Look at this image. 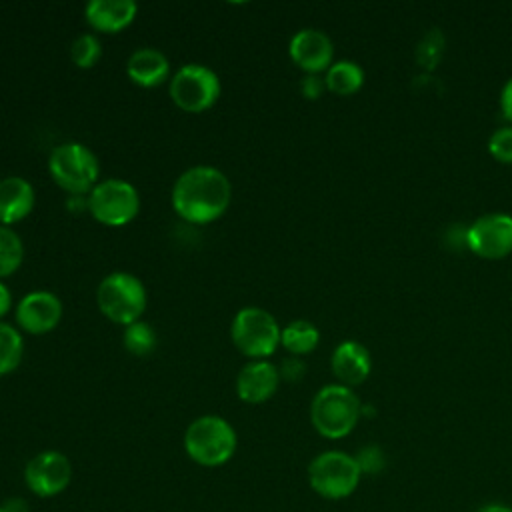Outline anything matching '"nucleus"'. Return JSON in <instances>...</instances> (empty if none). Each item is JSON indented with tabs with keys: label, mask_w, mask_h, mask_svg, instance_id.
<instances>
[{
	"label": "nucleus",
	"mask_w": 512,
	"mask_h": 512,
	"mask_svg": "<svg viewBox=\"0 0 512 512\" xmlns=\"http://www.w3.org/2000/svg\"><path fill=\"white\" fill-rule=\"evenodd\" d=\"M362 472L352 454L342 450H326L308 464L310 488L326 500H342L360 484Z\"/></svg>",
	"instance_id": "7"
},
{
	"label": "nucleus",
	"mask_w": 512,
	"mask_h": 512,
	"mask_svg": "<svg viewBox=\"0 0 512 512\" xmlns=\"http://www.w3.org/2000/svg\"><path fill=\"white\" fill-rule=\"evenodd\" d=\"M324 82L326 90H330L332 94L350 96L358 92L360 86L364 84V70L360 64L352 60H338L332 62V66L326 70Z\"/></svg>",
	"instance_id": "20"
},
{
	"label": "nucleus",
	"mask_w": 512,
	"mask_h": 512,
	"mask_svg": "<svg viewBox=\"0 0 512 512\" xmlns=\"http://www.w3.org/2000/svg\"><path fill=\"white\" fill-rule=\"evenodd\" d=\"M488 152L504 164L512 162V124L496 128L488 138Z\"/></svg>",
	"instance_id": "26"
},
{
	"label": "nucleus",
	"mask_w": 512,
	"mask_h": 512,
	"mask_svg": "<svg viewBox=\"0 0 512 512\" xmlns=\"http://www.w3.org/2000/svg\"><path fill=\"white\" fill-rule=\"evenodd\" d=\"M320 342V332L310 320H292L280 330V346L292 356L310 354Z\"/></svg>",
	"instance_id": "19"
},
{
	"label": "nucleus",
	"mask_w": 512,
	"mask_h": 512,
	"mask_svg": "<svg viewBox=\"0 0 512 512\" xmlns=\"http://www.w3.org/2000/svg\"><path fill=\"white\" fill-rule=\"evenodd\" d=\"M10 308H12V294H10L8 286L0 280V320L8 314Z\"/></svg>",
	"instance_id": "32"
},
{
	"label": "nucleus",
	"mask_w": 512,
	"mask_h": 512,
	"mask_svg": "<svg viewBox=\"0 0 512 512\" xmlns=\"http://www.w3.org/2000/svg\"><path fill=\"white\" fill-rule=\"evenodd\" d=\"M288 54L306 74H320L332 66L334 44L326 32L318 28H302L290 38Z\"/></svg>",
	"instance_id": "13"
},
{
	"label": "nucleus",
	"mask_w": 512,
	"mask_h": 512,
	"mask_svg": "<svg viewBox=\"0 0 512 512\" xmlns=\"http://www.w3.org/2000/svg\"><path fill=\"white\" fill-rule=\"evenodd\" d=\"M362 416V404L356 392L342 384L320 388L310 402V422L314 430L328 438L340 440L348 436Z\"/></svg>",
	"instance_id": "3"
},
{
	"label": "nucleus",
	"mask_w": 512,
	"mask_h": 512,
	"mask_svg": "<svg viewBox=\"0 0 512 512\" xmlns=\"http://www.w3.org/2000/svg\"><path fill=\"white\" fill-rule=\"evenodd\" d=\"M88 210L96 222L110 228H120L138 216L140 194L126 180L104 178L90 190Z\"/></svg>",
	"instance_id": "9"
},
{
	"label": "nucleus",
	"mask_w": 512,
	"mask_h": 512,
	"mask_svg": "<svg viewBox=\"0 0 512 512\" xmlns=\"http://www.w3.org/2000/svg\"><path fill=\"white\" fill-rule=\"evenodd\" d=\"M170 202L182 220L190 224H210L228 210L232 184L216 166H192L176 178Z\"/></svg>",
	"instance_id": "1"
},
{
	"label": "nucleus",
	"mask_w": 512,
	"mask_h": 512,
	"mask_svg": "<svg viewBox=\"0 0 512 512\" xmlns=\"http://www.w3.org/2000/svg\"><path fill=\"white\" fill-rule=\"evenodd\" d=\"M280 386V372L268 360L246 362L236 376V394L246 404H264Z\"/></svg>",
	"instance_id": "14"
},
{
	"label": "nucleus",
	"mask_w": 512,
	"mask_h": 512,
	"mask_svg": "<svg viewBox=\"0 0 512 512\" xmlns=\"http://www.w3.org/2000/svg\"><path fill=\"white\" fill-rule=\"evenodd\" d=\"M500 108L504 112V118L510 120L512 124V78L506 80L504 88H502V94H500Z\"/></svg>",
	"instance_id": "31"
},
{
	"label": "nucleus",
	"mask_w": 512,
	"mask_h": 512,
	"mask_svg": "<svg viewBox=\"0 0 512 512\" xmlns=\"http://www.w3.org/2000/svg\"><path fill=\"white\" fill-rule=\"evenodd\" d=\"M466 246L480 258L500 260L512 252V216L490 212L466 228Z\"/></svg>",
	"instance_id": "11"
},
{
	"label": "nucleus",
	"mask_w": 512,
	"mask_h": 512,
	"mask_svg": "<svg viewBox=\"0 0 512 512\" xmlns=\"http://www.w3.org/2000/svg\"><path fill=\"white\" fill-rule=\"evenodd\" d=\"M70 58L78 68H92L102 58V44L96 34L84 32L70 46Z\"/></svg>",
	"instance_id": "25"
},
{
	"label": "nucleus",
	"mask_w": 512,
	"mask_h": 512,
	"mask_svg": "<svg viewBox=\"0 0 512 512\" xmlns=\"http://www.w3.org/2000/svg\"><path fill=\"white\" fill-rule=\"evenodd\" d=\"M50 178L70 194H90L100 182V164L96 154L80 142H64L48 156Z\"/></svg>",
	"instance_id": "6"
},
{
	"label": "nucleus",
	"mask_w": 512,
	"mask_h": 512,
	"mask_svg": "<svg viewBox=\"0 0 512 512\" xmlns=\"http://www.w3.org/2000/svg\"><path fill=\"white\" fill-rule=\"evenodd\" d=\"M36 204L34 186L22 176L0 178V224L10 226L24 220Z\"/></svg>",
	"instance_id": "18"
},
{
	"label": "nucleus",
	"mask_w": 512,
	"mask_h": 512,
	"mask_svg": "<svg viewBox=\"0 0 512 512\" xmlns=\"http://www.w3.org/2000/svg\"><path fill=\"white\" fill-rule=\"evenodd\" d=\"M476 512H512V508L506 504H500V502H490V504L480 506Z\"/></svg>",
	"instance_id": "33"
},
{
	"label": "nucleus",
	"mask_w": 512,
	"mask_h": 512,
	"mask_svg": "<svg viewBox=\"0 0 512 512\" xmlns=\"http://www.w3.org/2000/svg\"><path fill=\"white\" fill-rule=\"evenodd\" d=\"M0 512H30V506L22 496H10L0 502Z\"/></svg>",
	"instance_id": "30"
},
{
	"label": "nucleus",
	"mask_w": 512,
	"mask_h": 512,
	"mask_svg": "<svg viewBox=\"0 0 512 512\" xmlns=\"http://www.w3.org/2000/svg\"><path fill=\"white\" fill-rule=\"evenodd\" d=\"M138 14V4L132 0H92L84 8L88 26L102 34H116L128 28Z\"/></svg>",
	"instance_id": "16"
},
{
	"label": "nucleus",
	"mask_w": 512,
	"mask_h": 512,
	"mask_svg": "<svg viewBox=\"0 0 512 512\" xmlns=\"http://www.w3.org/2000/svg\"><path fill=\"white\" fill-rule=\"evenodd\" d=\"M168 92L180 110L200 114L218 102L222 84L212 68L192 62L174 72Z\"/></svg>",
	"instance_id": "8"
},
{
	"label": "nucleus",
	"mask_w": 512,
	"mask_h": 512,
	"mask_svg": "<svg viewBox=\"0 0 512 512\" xmlns=\"http://www.w3.org/2000/svg\"><path fill=\"white\" fill-rule=\"evenodd\" d=\"M278 372H280V378H284L288 382H294V380H300L304 376L306 366L298 356H290V358L282 360Z\"/></svg>",
	"instance_id": "29"
},
{
	"label": "nucleus",
	"mask_w": 512,
	"mask_h": 512,
	"mask_svg": "<svg viewBox=\"0 0 512 512\" xmlns=\"http://www.w3.org/2000/svg\"><path fill=\"white\" fill-rule=\"evenodd\" d=\"M98 310L114 324L128 326L142 318L148 294L140 278L130 272L116 270L102 278L96 290Z\"/></svg>",
	"instance_id": "4"
},
{
	"label": "nucleus",
	"mask_w": 512,
	"mask_h": 512,
	"mask_svg": "<svg viewBox=\"0 0 512 512\" xmlns=\"http://www.w3.org/2000/svg\"><path fill=\"white\" fill-rule=\"evenodd\" d=\"M444 46H446V38L440 28L426 30L420 42L416 44V62L424 70H434L444 56Z\"/></svg>",
	"instance_id": "24"
},
{
	"label": "nucleus",
	"mask_w": 512,
	"mask_h": 512,
	"mask_svg": "<svg viewBox=\"0 0 512 512\" xmlns=\"http://www.w3.org/2000/svg\"><path fill=\"white\" fill-rule=\"evenodd\" d=\"M354 458H356V462H358L362 474H378V472H382V468L386 466L384 452H382V448L376 446V444L362 446Z\"/></svg>",
	"instance_id": "27"
},
{
	"label": "nucleus",
	"mask_w": 512,
	"mask_h": 512,
	"mask_svg": "<svg viewBox=\"0 0 512 512\" xmlns=\"http://www.w3.org/2000/svg\"><path fill=\"white\" fill-rule=\"evenodd\" d=\"M24 262V244L20 236L0 224V280L12 276Z\"/></svg>",
	"instance_id": "22"
},
{
	"label": "nucleus",
	"mask_w": 512,
	"mask_h": 512,
	"mask_svg": "<svg viewBox=\"0 0 512 512\" xmlns=\"http://www.w3.org/2000/svg\"><path fill=\"white\" fill-rule=\"evenodd\" d=\"M324 90H326V82H324V78H320L318 74H306V76L300 80V92H302V96L308 98V100L320 98Z\"/></svg>",
	"instance_id": "28"
},
{
	"label": "nucleus",
	"mask_w": 512,
	"mask_h": 512,
	"mask_svg": "<svg viewBox=\"0 0 512 512\" xmlns=\"http://www.w3.org/2000/svg\"><path fill=\"white\" fill-rule=\"evenodd\" d=\"M16 324L26 334H46L62 320V302L50 290H32L16 304Z\"/></svg>",
	"instance_id": "12"
},
{
	"label": "nucleus",
	"mask_w": 512,
	"mask_h": 512,
	"mask_svg": "<svg viewBox=\"0 0 512 512\" xmlns=\"http://www.w3.org/2000/svg\"><path fill=\"white\" fill-rule=\"evenodd\" d=\"M330 368L342 386L352 388L368 378L372 370V358L364 344L356 340H344L334 348L330 356Z\"/></svg>",
	"instance_id": "15"
},
{
	"label": "nucleus",
	"mask_w": 512,
	"mask_h": 512,
	"mask_svg": "<svg viewBox=\"0 0 512 512\" xmlns=\"http://www.w3.org/2000/svg\"><path fill=\"white\" fill-rule=\"evenodd\" d=\"M126 74L140 88H156L170 76V60L158 48H138L126 60Z\"/></svg>",
	"instance_id": "17"
},
{
	"label": "nucleus",
	"mask_w": 512,
	"mask_h": 512,
	"mask_svg": "<svg viewBox=\"0 0 512 512\" xmlns=\"http://www.w3.org/2000/svg\"><path fill=\"white\" fill-rule=\"evenodd\" d=\"M124 348L132 354V356H148L154 352L156 348V332L154 328L144 322V320H136L132 324H128L124 328V336H122Z\"/></svg>",
	"instance_id": "23"
},
{
	"label": "nucleus",
	"mask_w": 512,
	"mask_h": 512,
	"mask_svg": "<svg viewBox=\"0 0 512 512\" xmlns=\"http://www.w3.org/2000/svg\"><path fill=\"white\" fill-rule=\"evenodd\" d=\"M280 326L276 318L258 306L240 308L230 324L232 344L250 360H268L280 346Z\"/></svg>",
	"instance_id": "5"
},
{
	"label": "nucleus",
	"mask_w": 512,
	"mask_h": 512,
	"mask_svg": "<svg viewBox=\"0 0 512 512\" xmlns=\"http://www.w3.org/2000/svg\"><path fill=\"white\" fill-rule=\"evenodd\" d=\"M24 356L22 334L8 322L0 320V376L14 372Z\"/></svg>",
	"instance_id": "21"
},
{
	"label": "nucleus",
	"mask_w": 512,
	"mask_h": 512,
	"mask_svg": "<svg viewBox=\"0 0 512 512\" xmlns=\"http://www.w3.org/2000/svg\"><path fill=\"white\" fill-rule=\"evenodd\" d=\"M236 446L238 436L234 426L218 414L198 416L184 432V450L188 458L204 468H218L232 460Z\"/></svg>",
	"instance_id": "2"
},
{
	"label": "nucleus",
	"mask_w": 512,
	"mask_h": 512,
	"mask_svg": "<svg viewBox=\"0 0 512 512\" xmlns=\"http://www.w3.org/2000/svg\"><path fill=\"white\" fill-rule=\"evenodd\" d=\"M72 462L64 452L42 450L24 466V484L38 498H54L72 482Z\"/></svg>",
	"instance_id": "10"
}]
</instances>
